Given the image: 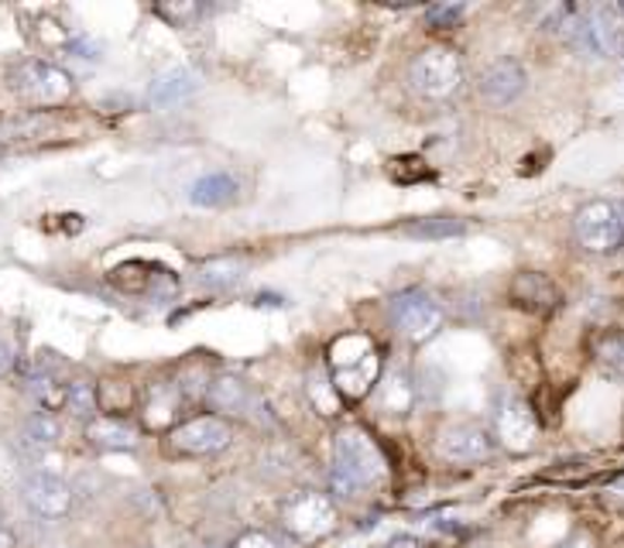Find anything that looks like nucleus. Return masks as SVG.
<instances>
[{
  "mask_svg": "<svg viewBox=\"0 0 624 548\" xmlns=\"http://www.w3.org/2000/svg\"><path fill=\"white\" fill-rule=\"evenodd\" d=\"M460 59L454 49H443V46H433V49H422L412 65H408V82H412V90L429 97V100H443L449 97L460 86Z\"/></svg>",
  "mask_w": 624,
  "mask_h": 548,
  "instance_id": "7ed1b4c3",
  "label": "nucleus"
},
{
  "mask_svg": "<svg viewBox=\"0 0 624 548\" xmlns=\"http://www.w3.org/2000/svg\"><path fill=\"white\" fill-rule=\"evenodd\" d=\"M233 548H278V545H275V538L265 535V532H244L241 538L233 541Z\"/></svg>",
  "mask_w": 624,
  "mask_h": 548,
  "instance_id": "bb28decb",
  "label": "nucleus"
},
{
  "mask_svg": "<svg viewBox=\"0 0 624 548\" xmlns=\"http://www.w3.org/2000/svg\"><path fill=\"white\" fill-rule=\"evenodd\" d=\"M498 438L508 449H514V453L532 449V443H535V419H532V411L522 402L508 398L501 405V411H498Z\"/></svg>",
  "mask_w": 624,
  "mask_h": 548,
  "instance_id": "f8f14e48",
  "label": "nucleus"
},
{
  "mask_svg": "<svg viewBox=\"0 0 624 548\" xmlns=\"http://www.w3.org/2000/svg\"><path fill=\"white\" fill-rule=\"evenodd\" d=\"M97 387L86 384V381H69L66 391V411H73L76 419H93L97 415Z\"/></svg>",
  "mask_w": 624,
  "mask_h": 548,
  "instance_id": "5701e85b",
  "label": "nucleus"
},
{
  "mask_svg": "<svg viewBox=\"0 0 624 548\" xmlns=\"http://www.w3.org/2000/svg\"><path fill=\"white\" fill-rule=\"evenodd\" d=\"M412 398H416V387L408 384V378L402 374V370H395V374H389V381L381 384V405L389 411H408L412 408Z\"/></svg>",
  "mask_w": 624,
  "mask_h": 548,
  "instance_id": "aec40b11",
  "label": "nucleus"
},
{
  "mask_svg": "<svg viewBox=\"0 0 624 548\" xmlns=\"http://www.w3.org/2000/svg\"><path fill=\"white\" fill-rule=\"evenodd\" d=\"M66 391H69V384L59 381V378H38V381H31L35 405L46 415H55V411L66 408Z\"/></svg>",
  "mask_w": 624,
  "mask_h": 548,
  "instance_id": "6ab92c4d",
  "label": "nucleus"
},
{
  "mask_svg": "<svg viewBox=\"0 0 624 548\" xmlns=\"http://www.w3.org/2000/svg\"><path fill=\"white\" fill-rule=\"evenodd\" d=\"M233 429L227 419L217 415H200V419H189L176 425L165 435V453L171 456H213L230 446Z\"/></svg>",
  "mask_w": 624,
  "mask_h": 548,
  "instance_id": "20e7f679",
  "label": "nucleus"
},
{
  "mask_svg": "<svg viewBox=\"0 0 624 548\" xmlns=\"http://www.w3.org/2000/svg\"><path fill=\"white\" fill-rule=\"evenodd\" d=\"M511 298L519 305H529V309H549V305L559 302V292L543 275H519L511 284Z\"/></svg>",
  "mask_w": 624,
  "mask_h": 548,
  "instance_id": "4468645a",
  "label": "nucleus"
},
{
  "mask_svg": "<svg viewBox=\"0 0 624 548\" xmlns=\"http://www.w3.org/2000/svg\"><path fill=\"white\" fill-rule=\"evenodd\" d=\"M11 476H14V459L4 449H0V484H8Z\"/></svg>",
  "mask_w": 624,
  "mask_h": 548,
  "instance_id": "cd10ccee",
  "label": "nucleus"
},
{
  "mask_svg": "<svg viewBox=\"0 0 624 548\" xmlns=\"http://www.w3.org/2000/svg\"><path fill=\"white\" fill-rule=\"evenodd\" d=\"M209 405L217 408V411H227V415H237V419H262V398H257V391L241 381V378H233V374H224L209 384Z\"/></svg>",
  "mask_w": 624,
  "mask_h": 548,
  "instance_id": "9d476101",
  "label": "nucleus"
},
{
  "mask_svg": "<svg viewBox=\"0 0 624 548\" xmlns=\"http://www.w3.org/2000/svg\"><path fill=\"white\" fill-rule=\"evenodd\" d=\"M230 195H233V182L227 175H209V179L192 186V203H200V206H220L230 200Z\"/></svg>",
  "mask_w": 624,
  "mask_h": 548,
  "instance_id": "412c9836",
  "label": "nucleus"
},
{
  "mask_svg": "<svg viewBox=\"0 0 624 548\" xmlns=\"http://www.w3.org/2000/svg\"><path fill=\"white\" fill-rule=\"evenodd\" d=\"M463 17V8L460 4H446V8H429V21L433 25H457Z\"/></svg>",
  "mask_w": 624,
  "mask_h": 548,
  "instance_id": "a878e982",
  "label": "nucleus"
},
{
  "mask_svg": "<svg viewBox=\"0 0 624 548\" xmlns=\"http://www.w3.org/2000/svg\"><path fill=\"white\" fill-rule=\"evenodd\" d=\"M384 473V459L378 446L360 429H340L333 438V467H330V484L336 494L351 497L364 487L378 484Z\"/></svg>",
  "mask_w": 624,
  "mask_h": 548,
  "instance_id": "f257e3e1",
  "label": "nucleus"
},
{
  "mask_svg": "<svg viewBox=\"0 0 624 548\" xmlns=\"http://www.w3.org/2000/svg\"><path fill=\"white\" fill-rule=\"evenodd\" d=\"M378 374H381V364L368 336L351 333L330 346V381L343 398L351 402L364 398V394L371 391V384H378Z\"/></svg>",
  "mask_w": 624,
  "mask_h": 548,
  "instance_id": "f03ea898",
  "label": "nucleus"
},
{
  "mask_svg": "<svg viewBox=\"0 0 624 548\" xmlns=\"http://www.w3.org/2000/svg\"><path fill=\"white\" fill-rule=\"evenodd\" d=\"M573 227H576V240L590 254H611L614 247H621V240H624L617 206L608 203V200L587 203L584 209L576 213Z\"/></svg>",
  "mask_w": 624,
  "mask_h": 548,
  "instance_id": "39448f33",
  "label": "nucleus"
},
{
  "mask_svg": "<svg viewBox=\"0 0 624 548\" xmlns=\"http://www.w3.org/2000/svg\"><path fill=\"white\" fill-rule=\"evenodd\" d=\"M28 93L35 100H46V103H55L62 97H69V79L66 73L52 69V65H28Z\"/></svg>",
  "mask_w": 624,
  "mask_h": 548,
  "instance_id": "dca6fc26",
  "label": "nucleus"
},
{
  "mask_svg": "<svg viewBox=\"0 0 624 548\" xmlns=\"http://www.w3.org/2000/svg\"><path fill=\"white\" fill-rule=\"evenodd\" d=\"M559 548H594V541L587 535H576V538H570L566 545H559Z\"/></svg>",
  "mask_w": 624,
  "mask_h": 548,
  "instance_id": "7c9ffc66",
  "label": "nucleus"
},
{
  "mask_svg": "<svg viewBox=\"0 0 624 548\" xmlns=\"http://www.w3.org/2000/svg\"><path fill=\"white\" fill-rule=\"evenodd\" d=\"M247 275V260L241 257H213L206 265H200L196 281L206 289H233L237 281Z\"/></svg>",
  "mask_w": 624,
  "mask_h": 548,
  "instance_id": "2eb2a0df",
  "label": "nucleus"
},
{
  "mask_svg": "<svg viewBox=\"0 0 624 548\" xmlns=\"http://www.w3.org/2000/svg\"><path fill=\"white\" fill-rule=\"evenodd\" d=\"M21 490H25L28 508L41 518H66L73 508V490L59 473L35 470L31 476H25V487Z\"/></svg>",
  "mask_w": 624,
  "mask_h": 548,
  "instance_id": "1a4fd4ad",
  "label": "nucleus"
},
{
  "mask_svg": "<svg viewBox=\"0 0 624 548\" xmlns=\"http://www.w3.org/2000/svg\"><path fill=\"white\" fill-rule=\"evenodd\" d=\"M59 435H62V425L55 415H46V411H38L31 415V419L25 422V443L35 446V449H49L59 443Z\"/></svg>",
  "mask_w": 624,
  "mask_h": 548,
  "instance_id": "f3484780",
  "label": "nucleus"
},
{
  "mask_svg": "<svg viewBox=\"0 0 624 548\" xmlns=\"http://www.w3.org/2000/svg\"><path fill=\"white\" fill-rule=\"evenodd\" d=\"M86 438L97 446V449H111V453H127L138 446V429L124 419H114V415H100L90 425H86Z\"/></svg>",
  "mask_w": 624,
  "mask_h": 548,
  "instance_id": "ddd939ff",
  "label": "nucleus"
},
{
  "mask_svg": "<svg viewBox=\"0 0 624 548\" xmlns=\"http://www.w3.org/2000/svg\"><path fill=\"white\" fill-rule=\"evenodd\" d=\"M392 322L405 340L425 343V340H433L436 329L443 326V309L429 295L408 292L392 302Z\"/></svg>",
  "mask_w": 624,
  "mask_h": 548,
  "instance_id": "0eeeda50",
  "label": "nucleus"
},
{
  "mask_svg": "<svg viewBox=\"0 0 624 548\" xmlns=\"http://www.w3.org/2000/svg\"><path fill=\"white\" fill-rule=\"evenodd\" d=\"M597 357H600V364H604L614 378L624 381V336L611 333V336L600 340V343H597Z\"/></svg>",
  "mask_w": 624,
  "mask_h": 548,
  "instance_id": "b1692460",
  "label": "nucleus"
},
{
  "mask_svg": "<svg viewBox=\"0 0 624 548\" xmlns=\"http://www.w3.org/2000/svg\"><path fill=\"white\" fill-rule=\"evenodd\" d=\"M14 545H17L14 532L8 528V524H0V548H14Z\"/></svg>",
  "mask_w": 624,
  "mask_h": 548,
  "instance_id": "c756f323",
  "label": "nucleus"
},
{
  "mask_svg": "<svg viewBox=\"0 0 624 548\" xmlns=\"http://www.w3.org/2000/svg\"><path fill=\"white\" fill-rule=\"evenodd\" d=\"M436 453L454 467H473V463H484V459L494 453L491 435L481 425H446L436 438Z\"/></svg>",
  "mask_w": 624,
  "mask_h": 548,
  "instance_id": "6e6552de",
  "label": "nucleus"
},
{
  "mask_svg": "<svg viewBox=\"0 0 624 548\" xmlns=\"http://www.w3.org/2000/svg\"><path fill=\"white\" fill-rule=\"evenodd\" d=\"M11 364H14V354H11V346L0 340V374H8L11 370Z\"/></svg>",
  "mask_w": 624,
  "mask_h": 548,
  "instance_id": "c85d7f7f",
  "label": "nucleus"
},
{
  "mask_svg": "<svg viewBox=\"0 0 624 548\" xmlns=\"http://www.w3.org/2000/svg\"><path fill=\"white\" fill-rule=\"evenodd\" d=\"M192 90H196V76L186 73V69H179V73H168V76L155 79V86H152V100H155V103H171V100L189 97Z\"/></svg>",
  "mask_w": 624,
  "mask_h": 548,
  "instance_id": "a211bd4d",
  "label": "nucleus"
},
{
  "mask_svg": "<svg viewBox=\"0 0 624 548\" xmlns=\"http://www.w3.org/2000/svg\"><path fill=\"white\" fill-rule=\"evenodd\" d=\"M282 521H285V528L295 535V538H303V541H313V538H322L327 532H333V524H336V508H333V500L327 494H298L285 504V511H282Z\"/></svg>",
  "mask_w": 624,
  "mask_h": 548,
  "instance_id": "423d86ee",
  "label": "nucleus"
},
{
  "mask_svg": "<svg viewBox=\"0 0 624 548\" xmlns=\"http://www.w3.org/2000/svg\"><path fill=\"white\" fill-rule=\"evenodd\" d=\"M144 419L148 425H162L168 422L171 415H176V394H171V387H152L144 394Z\"/></svg>",
  "mask_w": 624,
  "mask_h": 548,
  "instance_id": "4be33fe9",
  "label": "nucleus"
},
{
  "mask_svg": "<svg viewBox=\"0 0 624 548\" xmlns=\"http://www.w3.org/2000/svg\"><path fill=\"white\" fill-rule=\"evenodd\" d=\"M525 82H529V76L522 65L514 59H501V62L487 65V73L481 76V97L494 106H505L522 97Z\"/></svg>",
  "mask_w": 624,
  "mask_h": 548,
  "instance_id": "9b49d317",
  "label": "nucleus"
},
{
  "mask_svg": "<svg viewBox=\"0 0 624 548\" xmlns=\"http://www.w3.org/2000/svg\"><path fill=\"white\" fill-rule=\"evenodd\" d=\"M412 233L416 237H446V233H460V224H440V219H429V224H419V227H412Z\"/></svg>",
  "mask_w": 624,
  "mask_h": 548,
  "instance_id": "393cba45",
  "label": "nucleus"
}]
</instances>
